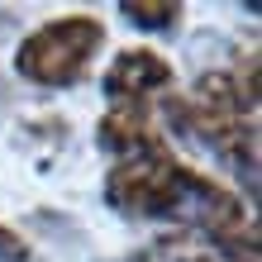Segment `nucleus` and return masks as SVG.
<instances>
[{"label": "nucleus", "instance_id": "f257e3e1", "mask_svg": "<svg viewBox=\"0 0 262 262\" xmlns=\"http://www.w3.org/2000/svg\"><path fill=\"white\" fill-rule=\"evenodd\" d=\"M162 100H167V115H177L186 129H195L238 172L257 167V100L243 96L229 72H205L186 96L172 91Z\"/></svg>", "mask_w": 262, "mask_h": 262}, {"label": "nucleus", "instance_id": "f03ea898", "mask_svg": "<svg viewBox=\"0 0 262 262\" xmlns=\"http://www.w3.org/2000/svg\"><path fill=\"white\" fill-rule=\"evenodd\" d=\"M105 48V24L96 14H62L38 24L14 53V72L34 86H76Z\"/></svg>", "mask_w": 262, "mask_h": 262}, {"label": "nucleus", "instance_id": "7ed1b4c3", "mask_svg": "<svg viewBox=\"0 0 262 262\" xmlns=\"http://www.w3.org/2000/svg\"><path fill=\"white\" fill-rule=\"evenodd\" d=\"M177 91V72L162 53L152 48H124L115 53V62L105 67V96L110 105H148Z\"/></svg>", "mask_w": 262, "mask_h": 262}, {"label": "nucleus", "instance_id": "20e7f679", "mask_svg": "<svg viewBox=\"0 0 262 262\" xmlns=\"http://www.w3.org/2000/svg\"><path fill=\"white\" fill-rule=\"evenodd\" d=\"M96 138L115 158H138V152H152V148L167 143L162 129L152 124V110H143V105H110L105 119H100V129H96Z\"/></svg>", "mask_w": 262, "mask_h": 262}, {"label": "nucleus", "instance_id": "39448f33", "mask_svg": "<svg viewBox=\"0 0 262 262\" xmlns=\"http://www.w3.org/2000/svg\"><path fill=\"white\" fill-rule=\"evenodd\" d=\"M138 262H238L229 257L220 243L191 234V229H172V234H158L152 243H143Z\"/></svg>", "mask_w": 262, "mask_h": 262}, {"label": "nucleus", "instance_id": "423d86ee", "mask_svg": "<svg viewBox=\"0 0 262 262\" xmlns=\"http://www.w3.org/2000/svg\"><path fill=\"white\" fill-rule=\"evenodd\" d=\"M124 14L138 29H177L186 10H181L177 0H124Z\"/></svg>", "mask_w": 262, "mask_h": 262}, {"label": "nucleus", "instance_id": "0eeeda50", "mask_svg": "<svg viewBox=\"0 0 262 262\" xmlns=\"http://www.w3.org/2000/svg\"><path fill=\"white\" fill-rule=\"evenodd\" d=\"M0 262H29V243L5 224H0Z\"/></svg>", "mask_w": 262, "mask_h": 262}]
</instances>
